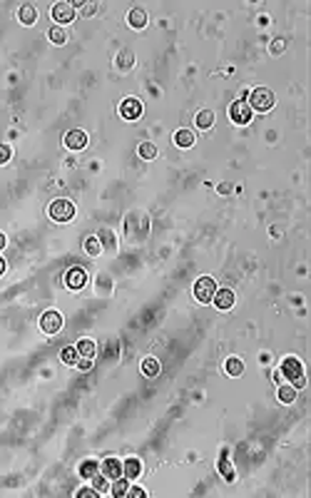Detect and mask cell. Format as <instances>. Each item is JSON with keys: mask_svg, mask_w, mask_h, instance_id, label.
<instances>
[{"mask_svg": "<svg viewBox=\"0 0 311 498\" xmlns=\"http://www.w3.org/2000/svg\"><path fill=\"white\" fill-rule=\"evenodd\" d=\"M219 192H222V195H229L232 187H229V185H219Z\"/></svg>", "mask_w": 311, "mask_h": 498, "instance_id": "obj_36", "label": "cell"}, {"mask_svg": "<svg viewBox=\"0 0 311 498\" xmlns=\"http://www.w3.org/2000/svg\"><path fill=\"white\" fill-rule=\"evenodd\" d=\"M97 239H100V244H105L107 249H115V234H112L110 229H100Z\"/></svg>", "mask_w": 311, "mask_h": 498, "instance_id": "obj_29", "label": "cell"}, {"mask_svg": "<svg viewBox=\"0 0 311 498\" xmlns=\"http://www.w3.org/2000/svg\"><path fill=\"white\" fill-rule=\"evenodd\" d=\"M10 157H13V149L8 144H0V164H5Z\"/></svg>", "mask_w": 311, "mask_h": 498, "instance_id": "obj_31", "label": "cell"}, {"mask_svg": "<svg viewBox=\"0 0 311 498\" xmlns=\"http://www.w3.org/2000/svg\"><path fill=\"white\" fill-rule=\"evenodd\" d=\"M85 252H87L90 257H97V254L102 252L100 239H97V237H87V239H85Z\"/></svg>", "mask_w": 311, "mask_h": 498, "instance_id": "obj_26", "label": "cell"}, {"mask_svg": "<svg viewBox=\"0 0 311 498\" xmlns=\"http://www.w3.org/2000/svg\"><path fill=\"white\" fill-rule=\"evenodd\" d=\"M50 15H53V20H55L58 25H67V23H72L75 10H72L70 3H55L53 10H50Z\"/></svg>", "mask_w": 311, "mask_h": 498, "instance_id": "obj_9", "label": "cell"}, {"mask_svg": "<svg viewBox=\"0 0 311 498\" xmlns=\"http://www.w3.org/2000/svg\"><path fill=\"white\" fill-rule=\"evenodd\" d=\"M212 301H214V306L219 311H227V309L234 306V291L232 289H217L214 296H212Z\"/></svg>", "mask_w": 311, "mask_h": 498, "instance_id": "obj_11", "label": "cell"}, {"mask_svg": "<svg viewBox=\"0 0 311 498\" xmlns=\"http://www.w3.org/2000/svg\"><path fill=\"white\" fill-rule=\"evenodd\" d=\"M194 122H197L199 130H209V127L214 125V112H212V110H199Z\"/></svg>", "mask_w": 311, "mask_h": 498, "instance_id": "obj_18", "label": "cell"}, {"mask_svg": "<svg viewBox=\"0 0 311 498\" xmlns=\"http://www.w3.org/2000/svg\"><path fill=\"white\" fill-rule=\"evenodd\" d=\"M40 329L45 331V334H58L62 329V316L58 314V311H45L43 316H40Z\"/></svg>", "mask_w": 311, "mask_h": 498, "instance_id": "obj_7", "label": "cell"}, {"mask_svg": "<svg viewBox=\"0 0 311 498\" xmlns=\"http://www.w3.org/2000/svg\"><path fill=\"white\" fill-rule=\"evenodd\" d=\"M65 147L67 149H72V152H80V149H85L87 147V132L85 130H70L67 135H65Z\"/></svg>", "mask_w": 311, "mask_h": 498, "instance_id": "obj_10", "label": "cell"}, {"mask_svg": "<svg viewBox=\"0 0 311 498\" xmlns=\"http://www.w3.org/2000/svg\"><path fill=\"white\" fill-rule=\"evenodd\" d=\"M75 349H77V354L85 356V359H92L95 352H97V347H95V342H92V339H80V342L75 344Z\"/></svg>", "mask_w": 311, "mask_h": 498, "instance_id": "obj_17", "label": "cell"}, {"mask_svg": "<svg viewBox=\"0 0 311 498\" xmlns=\"http://www.w3.org/2000/svg\"><path fill=\"white\" fill-rule=\"evenodd\" d=\"M5 242H8V239H5V234H0V249H5Z\"/></svg>", "mask_w": 311, "mask_h": 498, "instance_id": "obj_37", "label": "cell"}, {"mask_svg": "<svg viewBox=\"0 0 311 498\" xmlns=\"http://www.w3.org/2000/svg\"><path fill=\"white\" fill-rule=\"evenodd\" d=\"M90 481H92V488H95L97 493H107V491H110V486H107V476H102V473H95Z\"/></svg>", "mask_w": 311, "mask_h": 498, "instance_id": "obj_27", "label": "cell"}, {"mask_svg": "<svg viewBox=\"0 0 311 498\" xmlns=\"http://www.w3.org/2000/svg\"><path fill=\"white\" fill-rule=\"evenodd\" d=\"M80 8H82V15H87V18L97 13V5H95V3H82Z\"/></svg>", "mask_w": 311, "mask_h": 498, "instance_id": "obj_32", "label": "cell"}, {"mask_svg": "<svg viewBox=\"0 0 311 498\" xmlns=\"http://www.w3.org/2000/svg\"><path fill=\"white\" fill-rule=\"evenodd\" d=\"M279 374H281V379H286V381H296L299 376H304V366H301V361H299V359L289 356V359H284V361H281Z\"/></svg>", "mask_w": 311, "mask_h": 498, "instance_id": "obj_4", "label": "cell"}, {"mask_svg": "<svg viewBox=\"0 0 311 498\" xmlns=\"http://www.w3.org/2000/svg\"><path fill=\"white\" fill-rule=\"evenodd\" d=\"M48 214H50V219H55V222H70V219L75 217V205H72L70 200H55V202H50Z\"/></svg>", "mask_w": 311, "mask_h": 498, "instance_id": "obj_2", "label": "cell"}, {"mask_svg": "<svg viewBox=\"0 0 311 498\" xmlns=\"http://www.w3.org/2000/svg\"><path fill=\"white\" fill-rule=\"evenodd\" d=\"M95 473H100V463H97V461L87 458V461L80 463V476H82V478H92Z\"/></svg>", "mask_w": 311, "mask_h": 498, "instance_id": "obj_21", "label": "cell"}, {"mask_svg": "<svg viewBox=\"0 0 311 498\" xmlns=\"http://www.w3.org/2000/svg\"><path fill=\"white\" fill-rule=\"evenodd\" d=\"M229 117H232V122H237V125H247L249 120H251V107L247 105V100H237V102H232V107H229Z\"/></svg>", "mask_w": 311, "mask_h": 498, "instance_id": "obj_5", "label": "cell"}, {"mask_svg": "<svg viewBox=\"0 0 311 498\" xmlns=\"http://www.w3.org/2000/svg\"><path fill=\"white\" fill-rule=\"evenodd\" d=\"M110 491H112V496H115V498H124V496H127V491H129V483H127V478H122V476H120V478H115Z\"/></svg>", "mask_w": 311, "mask_h": 498, "instance_id": "obj_24", "label": "cell"}, {"mask_svg": "<svg viewBox=\"0 0 311 498\" xmlns=\"http://www.w3.org/2000/svg\"><path fill=\"white\" fill-rule=\"evenodd\" d=\"M224 371H227L229 376H242V371H244V364H242V359H237V356L227 359V361H224Z\"/></svg>", "mask_w": 311, "mask_h": 498, "instance_id": "obj_20", "label": "cell"}, {"mask_svg": "<svg viewBox=\"0 0 311 498\" xmlns=\"http://www.w3.org/2000/svg\"><path fill=\"white\" fill-rule=\"evenodd\" d=\"M18 18H20V23H23V25H33V23L38 20V10H35V5H23V8L18 10Z\"/></svg>", "mask_w": 311, "mask_h": 498, "instance_id": "obj_16", "label": "cell"}, {"mask_svg": "<svg viewBox=\"0 0 311 498\" xmlns=\"http://www.w3.org/2000/svg\"><path fill=\"white\" fill-rule=\"evenodd\" d=\"M95 496H100L95 488H85V491H77V498H95Z\"/></svg>", "mask_w": 311, "mask_h": 498, "instance_id": "obj_35", "label": "cell"}, {"mask_svg": "<svg viewBox=\"0 0 311 498\" xmlns=\"http://www.w3.org/2000/svg\"><path fill=\"white\" fill-rule=\"evenodd\" d=\"M48 38H50V43H55V45H62V43H67V33L62 30L60 25L50 28V30H48Z\"/></svg>", "mask_w": 311, "mask_h": 498, "instance_id": "obj_25", "label": "cell"}, {"mask_svg": "<svg viewBox=\"0 0 311 498\" xmlns=\"http://www.w3.org/2000/svg\"><path fill=\"white\" fill-rule=\"evenodd\" d=\"M115 65H117V70H129L132 65H134V53L132 50H120L117 53V60H115Z\"/></svg>", "mask_w": 311, "mask_h": 498, "instance_id": "obj_15", "label": "cell"}, {"mask_svg": "<svg viewBox=\"0 0 311 498\" xmlns=\"http://www.w3.org/2000/svg\"><path fill=\"white\" fill-rule=\"evenodd\" d=\"M139 157L142 159H154L157 157V147L152 142H142L139 144Z\"/></svg>", "mask_w": 311, "mask_h": 498, "instance_id": "obj_28", "label": "cell"}, {"mask_svg": "<svg viewBox=\"0 0 311 498\" xmlns=\"http://www.w3.org/2000/svg\"><path fill=\"white\" fill-rule=\"evenodd\" d=\"M127 496L129 498H144L147 493L142 491V488H137V486H129V491H127Z\"/></svg>", "mask_w": 311, "mask_h": 498, "instance_id": "obj_34", "label": "cell"}, {"mask_svg": "<svg viewBox=\"0 0 311 498\" xmlns=\"http://www.w3.org/2000/svg\"><path fill=\"white\" fill-rule=\"evenodd\" d=\"M294 399H296V389L291 384H281L279 386V401L281 404H291Z\"/></svg>", "mask_w": 311, "mask_h": 498, "instance_id": "obj_23", "label": "cell"}, {"mask_svg": "<svg viewBox=\"0 0 311 498\" xmlns=\"http://www.w3.org/2000/svg\"><path fill=\"white\" fill-rule=\"evenodd\" d=\"M120 115H122V120H139L142 117V102L137 100V97H127L122 100V105H120Z\"/></svg>", "mask_w": 311, "mask_h": 498, "instance_id": "obj_6", "label": "cell"}, {"mask_svg": "<svg viewBox=\"0 0 311 498\" xmlns=\"http://www.w3.org/2000/svg\"><path fill=\"white\" fill-rule=\"evenodd\" d=\"M75 364H77V369H80V371H90V369H92V359H85V356H82V359H77Z\"/></svg>", "mask_w": 311, "mask_h": 498, "instance_id": "obj_33", "label": "cell"}, {"mask_svg": "<svg viewBox=\"0 0 311 498\" xmlns=\"http://www.w3.org/2000/svg\"><path fill=\"white\" fill-rule=\"evenodd\" d=\"M127 23H129L132 30H142V28L147 25V13H144L142 8H132V10L127 13Z\"/></svg>", "mask_w": 311, "mask_h": 498, "instance_id": "obj_13", "label": "cell"}, {"mask_svg": "<svg viewBox=\"0 0 311 498\" xmlns=\"http://www.w3.org/2000/svg\"><path fill=\"white\" fill-rule=\"evenodd\" d=\"M142 374H144V376H157V374H160V361H157L154 356H147V359L142 361Z\"/></svg>", "mask_w": 311, "mask_h": 498, "instance_id": "obj_22", "label": "cell"}, {"mask_svg": "<svg viewBox=\"0 0 311 498\" xmlns=\"http://www.w3.org/2000/svg\"><path fill=\"white\" fill-rule=\"evenodd\" d=\"M175 144L182 147V149L192 147V144H194V132H192V130H177V132H175Z\"/></svg>", "mask_w": 311, "mask_h": 498, "instance_id": "obj_19", "label": "cell"}, {"mask_svg": "<svg viewBox=\"0 0 311 498\" xmlns=\"http://www.w3.org/2000/svg\"><path fill=\"white\" fill-rule=\"evenodd\" d=\"M65 284H67V289H72V291L82 289V286L87 284V272H85L82 267H72V269H67V274H65Z\"/></svg>", "mask_w": 311, "mask_h": 498, "instance_id": "obj_8", "label": "cell"}, {"mask_svg": "<svg viewBox=\"0 0 311 498\" xmlns=\"http://www.w3.org/2000/svg\"><path fill=\"white\" fill-rule=\"evenodd\" d=\"M3 272H5V259L0 257V277H3Z\"/></svg>", "mask_w": 311, "mask_h": 498, "instance_id": "obj_38", "label": "cell"}, {"mask_svg": "<svg viewBox=\"0 0 311 498\" xmlns=\"http://www.w3.org/2000/svg\"><path fill=\"white\" fill-rule=\"evenodd\" d=\"M60 359L65 361V364H75V361L80 359V354H77V349H75V347H65V349H62V354H60Z\"/></svg>", "mask_w": 311, "mask_h": 498, "instance_id": "obj_30", "label": "cell"}, {"mask_svg": "<svg viewBox=\"0 0 311 498\" xmlns=\"http://www.w3.org/2000/svg\"><path fill=\"white\" fill-rule=\"evenodd\" d=\"M100 473L107 476V481L120 478V476H122V461H117V458H105V461L100 463Z\"/></svg>", "mask_w": 311, "mask_h": 498, "instance_id": "obj_12", "label": "cell"}, {"mask_svg": "<svg viewBox=\"0 0 311 498\" xmlns=\"http://www.w3.org/2000/svg\"><path fill=\"white\" fill-rule=\"evenodd\" d=\"M214 291H217V282L212 277H199L194 282V299L202 301V304H209L212 296H214Z\"/></svg>", "mask_w": 311, "mask_h": 498, "instance_id": "obj_3", "label": "cell"}, {"mask_svg": "<svg viewBox=\"0 0 311 498\" xmlns=\"http://www.w3.org/2000/svg\"><path fill=\"white\" fill-rule=\"evenodd\" d=\"M142 473V463H139V458H127L122 463V476L127 481H132V478H137Z\"/></svg>", "mask_w": 311, "mask_h": 498, "instance_id": "obj_14", "label": "cell"}, {"mask_svg": "<svg viewBox=\"0 0 311 498\" xmlns=\"http://www.w3.org/2000/svg\"><path fill=\"white\" fill-rule=\"evenodd\" d=\"M247 105L251 107V112H254V110H256V112H266V110L274 107V92H271L269 87H254L251 95H249Z\"/></svg>", "mask_w": 311, "mask_h": 498, "instance_id": "obj_1", "label": "cell"}]
</instances>
